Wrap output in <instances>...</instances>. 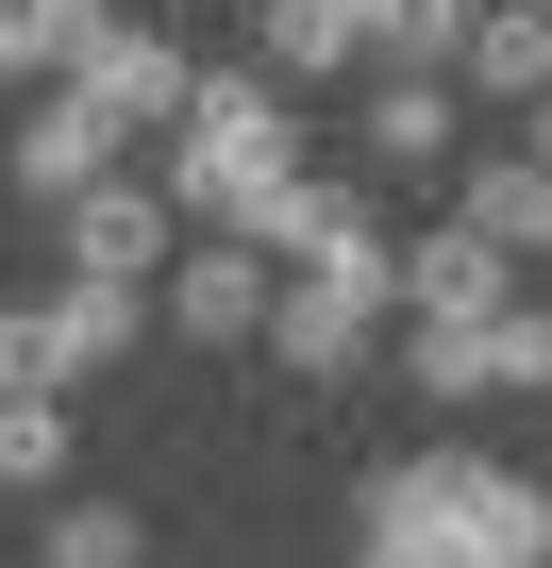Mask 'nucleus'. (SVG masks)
Masks as SVG:
<instances>
[{
	"instance_id": "nucleus-8",
	"label": "nucleus",
	"mask_w": 552,
	"mask_h": 568,
	"mask_svg": "<svg viewBox=\"0 0 552 568\" xmlns=\"http://www.w3.org/2000/svg\"><path fill=\"white\" fill-rule=\"evenodd\" d=\"M118 151H134V134H118V118H101V101H84L68 68H51V84L18 101V151H0V184H18V201H84V184H101Z\"/></svg>"
},
{
	"instance_id": "nucleus-7",
	"label": "nucleus",
	"mask_w": 552,
	"mask_h": 568,
	"mask_svg": "<svg viewBox=\"0 0 552 568\" xmlns=\"http://www.w3.org/2000/svg\"><path fill=\"white\" fill-rule=\"evenodd\" d=\"M68 84H84V101H101V118H118L134 151H151V134H184V101H201V68H184V51L151 34V18H101V34L68 51Z\"/></svg>"
},
{
	"instance_id": "nucleus-21",
	"label": "nucleus",
	"mask_w": 552,
	"mask_h": 568,
	"mask_svg": "<svg viewBox=\"0 0 552 568\" xmlns=\"http://www.w3.org/2000/svg\"><path fill=\"white\" fill-rule=\"evenodd\" d=\"M51 51H34V18H18V0H0V84H34Z\"/></svg>"
},
{
	"instance_id": "nucleus-11",
	"label": "nucleus",
	"mask_w": 552,
	"mask_h": 568,
	"mask_svg": "<svg viewBox=\"0 0 552 568\" xmlns=\"http://www.w3.org/2000/svg\"><path fill=\"white\" fill-rule=\"evenodd\" d=\"M452 84L469 101H552V18H535V0H485V18H469V51H452Z\"/></svg>"
},
{
	"instance_id": "nucleus-13",
	"label": "nucleus",
	"mask_w": 552,
	"mask_h": 568,
	"mask_svg": "<svg viewBox=\"0 0 552 568\" xmlns=\"http://www.w3.org/2000/svg\"><path fill=\"white\" fill-rule=\"evenodd\" d=\"M452 217H469L485 251H519V267H535V251H552V168H535V151H502V168H469V201H452Z\"/></svg>"
},
{
	"instance_id": "nucleus-12",
	"label": "nucleus",
	"mask_w": 552,
	"mask_h": 568,
	"mask_svg": "<svg viewBox=\"0 0 552 568\" xmlns=\"http://www.w3.org/2000/svg\"><path fill=\"white\" fill-rule=\"evenodd\" d=\"M251 68L335 84V68H369V18H352V0H251Z\"/></svg>"
},
{
	"instance_id": "nucleus-22",
	"label": "nucleus",
	"mask_w": 552,
	"mask_h": 568,
	"mask_svg": "<svg viewBox=\"0 0 552 568\" xmlns=\"http://www.w3.org/2000/svg\"><path fill=\"white\" fill-rule=\"evenodd\" d=\"M519 151H535V168H552V101H519Z\"/></svg>"
},
{
	"instance_id": "nucleus-1",
	"label": "nucleus",
	"mask_w": 552,
	"mask_h": 568,
	"mask_svg": "<svg viewBox=\"0 0 552 568\" xmlns=\"http://www.w3.org/2000/svg\"><path fill=\"white\" fill-rule=\"evenodd\" d=\"M285 168H302L285 68H201V101H184V134H168V201H184V217H251Z\"/></svg>"
},
{
	"instance_id": "nucleus-6",
	"label": "nucleus",
	"mask_w": 552,
	"mask_h": 568,
	"mask_svg": "<svg viewBox=\"0 0 552 568\" xmlns=\"http://www.w3.org/2000/svg\"><path fill=\"white\" fill-rule=\"evenodd\" d=\"M51 234H68V267H101V284H151V267L184 251V201H168V184H151V168L118 151V168H101L84 201H51Z\"/></svg>"
},
{
	"instance_id": "nucleus-10",
	"label": "nucleus",
	"mask_w": 552,
	"mask_h": 568,
	"mask_svg": "<svg viewBox=\"0 0 552 568\" xmlns=\"http://www.w3.org/2000/svg\"><path fill=\"white\" fill-rule=\"evenodd\" d=\"M502 302H519V251H485L469 217L402 251V318H502Z\"/></svg>"
},
{
	"instance_id": "nucleus-15",
	"label": "nucleus",
	"mask_w": 552,
	"mask_h": 568,
	"mask_svg": "<svg viewBox=\"0 0 552 568\" xmlns=\"http://www.w3.org/2000/svg\"><path fill=\"white\" fill-rule=\"evenodd\" d=\"M34 568H151V518L134 501H51L34 518Z\"/></svg>"
},
{
	"instance_id": "nucleus-18",
	"label": "nucleus",
	"mask_w": 552,
	"mask_h": 568,
	"mask_svg": "<svg viewBox=\"0 0 552 568\" xmlns=\"http://www.w3.org/2000/svg\"><path fill=\"white\" fill-rule=\"evenodd\" d=\"M485 402H552V302H502L485 318Z\"/></svg>"
},
{
	"instance_id": "nucleus-16",
	"label": "nucleus",
	"mask_w": 552,
	"mask_h": 568,
	"mask_svg": "<svg viewBox=\"0 0 552 568\" xmlns=\"http://www.w3.org/2000/svg\"><path fill=\"white\" fill-rule=\"evenodd\" d=\"M352 18H369V68H452L485 0H352Z\"/></svg>"
},
{
	"instance_id": "nucleus-3",
	"label": "nucleus",
	"mask_w": 552,
	"mask_h": 568,
	"mask_svg": "<svg viewBox=\"0 0 552 568\" xmlns=\"http://www.w3.org/2000/svg\"><path fill=\"white\" fill-rule=\"evenodd\" d=\"M134 352H151V284H101V267H68L51 302H18V335H0L18 385H101V368H134Z\"/></svg>"
},
{
	"instance_id": "nucleus-17",
	"label": "nucleus",
	"mask_w": 552,
	"mask_h": 568,
	"mask_svg": "<svg viewBox=\"0 0 552 568\" xmlns=\"http://www.w3.org/2000/svg\"><path fill=\"white\" fill-rule=\"evenodd\" d=\"M402 385L419 402H485V318H402Z\"/></svg>"
},
{
	"instance_id": "nucleus-20",
	"label": "nucleus",
	"mask_w": 552,
	"mask_h": 568,
	"mask_svg": "<svg viewBox=\"0 0 552 568\" xmlns=\"http://www.w3.org/2000/svg\"><path fill=\"white\" fill-rule=\"evenodd\" d=\"M18 18H34V51H51V68H68V51H84V34H101V18H118V0H18Z\"/></svg>"
},
{
	"instance_id": "nucleus-2",
	"label": "nucleus",
	"mask_w": 552,
	"mask_h": 568,
	"mask_svg": "<svg viewBox=\"0 0 552 568\" xmlns=\"http://www.w3.org/2000/svg\"><path fill=\"white\" fill-rule=\"evenodd\" d=\"M369 501H419V518H452L485 568H552V485H535V468H485V452H419V468H385Z\"/></svg>"
},
{
	"instance_id": "nucleus-14",
	"label": "nucleus",
	"mask_w": 552,
	"mask_h": 568,
	"mask_svg": "<svg viewBox=\"0 0 552 568\" xmlns=\"http://www.w3.org/2000/svg\"><path fill=\"white\" fill-rule=\"evenodd\" d=\"M0 485H18V501H68V402L18 385V368H0Z\"/></svg>"
},
{
	"instance_id": "nucleus-5",
	"label": "nucleus",
	"mask_w": 552,
	"mask_h": 568,
	"mask_svg": "<svg viewBox=\"0 0 552 568\" xmlns=\"http://www.w3.org/2000/svg\"><path fill=\"white\" fill-rule=\"evenodd\" d=\"M268 234H234V217H201V251H168V335L184 352H251L268 335Z\"/></svg>"
},
{
	"instance_id": "nucleus-4",
	"label": "nucleus",
	"mask_w": 552,
	"mask_h": 568,
	"mask_svg": "<svg viewBox=\"0 0 552 568\" xmlns=\"http://www.w3.org/2000/svg\"><path fill=\"white\" fill-rule=\"evenodd\" d=\"M385 284H335V267H285L268 284V352H285V385H369V352H385Z\"/></svg>"
},
{
	"instance_id": "nucleus-9",
	"label": "nucleus",
	"mask_w": 552,
	"mask_h": 568,
	"mask_svg": "<svg viewBox=\"0 0 552 568\" xmlns=\"http://www.w3.org/2000/svg\"><path fill=\"white\" fill-rule=\"evenodd\" d=\"M352 134H369V168H385V184H435V168H452V134H469V101H452V68H369Z\"/></svg>"
},
{
	"instance_id": "nucleus-23",
	"label": "nucleus",
	"mask_w": 552,
	"mask_h": 568,
	"mask_svg": "<svg viewBox=\"0 0 552 568\" xmlns=\"http://www.w3.org/2000/svg\"><path fill=\"white\" fill-rule=\"evenodd\" d=\"M0 335H18V302H0Z\"/></svg>"
},
{
	"instance_id": "nucleus-24",
	"label": "nucleus",
	"mask_w": 552,
	"mask_h": 568,
	"mask_svg": "<svg viewBox=\"0 0 552 568\" xmlns=\"http://www.w3.org/2000/svg\"><path fill=\"white\" fill-rule=\"evenodd\" d=\"M535 18H552V0H535Z\"/></svg>"
},
{
	"instance_id": "nucleus-19",
	"label": "nucleus",
	"mask_w": 552,
	"mask_h": 568,
	"mask_svg": "<svg viewBox=\"0 0 552 568\" xmlns=\"http://www.w3.org/2000/svg\"><path fill=\"white\" fill-rule=\"evenodd\" d=\"M369 568H485L452 518H419V501H369Z\"/></svg>"
}]
</instances>
